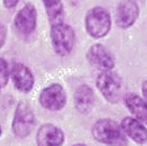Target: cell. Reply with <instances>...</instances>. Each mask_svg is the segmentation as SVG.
<instances>
[{
    "label": "cell",
    "instance_id": "cell-18",
    "mask_svg": "<svg viewBox=\"0 0 147 146\" xmlns=\"http://www.w3.org/2000/svg\"><path fill=\"white\" fill-rule=\"evenodd\" d=\"M18 1H20V0H3L4 7H5V8H8V9L15 8V7L18 4Z\"/></svg>",
    "mask_w": 147,
    "mask_h": 146
},
{
    "label": "cell",
    "instance_id": "cell-9",
    "mask_svg": "<svg viewBox=\"0 0 147 146\" xmlns=\"http://www.w3.org/2000/svg\"><path fill=\"white\" fill-rule=\"evenodd\" d=\"M87 59L92 66L98 67L100 70H113L116 66V59L108 52V49L101 43H95L88 49Z\"/></svg>",
    "mask_w": 147,
    "mask_h": 146
},
{
    "label": "cell",
    "instance_id": "cell-14",
    "mask_svg": "<svg viewBox=\"0 0 147 146\" xmlns=\"http://www.w3.org/2000/svg\"><path fill=\"white\" fill-rule=\"evenodd\" d=\"M123 103L134 119L147 124V103L143 100V97L135 94H125Z\"/></svg>",
    "mask_w": 147,
    "mask_h": 146
},
{
    "label": "cell",
    "instance_id": "cell-8",
    "mask_svg": "<svg viewBox=\"0 0 147 146\" xmlns=\"http://www.w3.org/2000/svg\"><path fill=\"white\" fill-rule=\"evenodd\" d=\"M139 16V7L133 0H122L116 8V25L121 29L133 26Z\"/></svg>",
    "mask_w": 147,
    "mask_h": 146
},
{
    "label": "cell",
    "instance_id": "cell-15",
    "mask_svg": "<svg viewBox=\"0 0 147 146\" xmlns=\"http://www.w3.org/2000/svg\"><path fill=\"white\" fill-rule=\"evenodd\" d=\"M43 5H45L46 13L49 17L50 22L57 24V22H62V18L64 16V7L62 0H42Z\"/></svg>",
    "mask_w": 147,
    "mask_h": 146
},
{
    "label": "cell",
    "instance_id": "cell-5",
    "mask_svg": "<svg viewBox=\"0 0 147 146\" xmlns=\"http://www.w3.org/2000/svg\"><path fill=\"white\" fill-rule=\"evenodd\" d=\"M36 124V116L30 107L25 103H18L12 120V132L16 137H28Z\"/></svg>",
    "mask_w": 147,
    "mask_h": 146
},
{
    "label": "cell",
    "instance_id": "cell-20",
    "mask_svg": "<svg viewBox=\"0 0 147 146\" xmlns=\"http://www.w3.org/2000/svg\"><path fill=\"white\" fill-rule=\"evenodd\" d=\"M72 146H87V145H86V143H80L79 142V143H75V145H72Z\"/></svg>",
    "mask_w": 147,
    "mask_h": 146
},
{
    "label": "cell",
    "instance_id": "cell-21",
    "mask_svg": "<svg viewBox=\"0 0 147 146\" xmlns=\"http://www.w3.org/2000/svg\"><path fill=\"white\" fill-rule=\"evenodd\" d=\"M0 137H1V126H0Z\"/></svg>",
    "mask_w": 147,
    "mask_h": 146
},
{
    "label": "cell",
    "instance_id": "cell-2",
    "mask_svg": "<svg viewBox=\"0 0 147 146\" xmlns=\"http://www.w3.org/2000/svg\"><path fill=\"white\" fill-rule=\"evenodd\" d=\"M96 87L112 104H117L125 96V87L121 76L113 70L101 71L96 78Z\"/></svg>",
    "mask_w": 147,
    "mask_h": 146
},
{
    "label": "cell",
    "instance_id": "cell-16",
    "mask_svg": "<svg viewBox=\"0 0 147 146\" xmlns=\"http://www.w3.org/2000/svg\"><path fill=\"white\" fill-rule=\"evenodd\" d=\"M9 78H11V70L4 58H0V87L7 86Z\"/></svg>",
    "mask_w": 147,
    "mask_h": 146
},
{
    "label": "cell",
    "instance_id": "cell-1",
    "mask_svg": "<svg viewBox=\"0 0 147 146\" xmlns=\"http://www.w3.org/2000/svg\"><path fill=\"white\" fill-rule=\"evenodd\" d=\"M92 137L107 146H127V137L121 125L112 119H100L92 126Z\"/></svg>",
    "mask_w": 147,
    "mask_h": 146
},
{
    "label": "cell",
    "instance_id": "cell-6",
    "mask_svg": "<svg viewBox=\"0 0 147 146\" xmlns=\"http://www.w3.org/2000/svg\"><path fill=\"white\" fill-rule=\"evenodd\" d=\"M38 101H40L42 108L51 111V112H57V111H61L66 107L67 95H66L63 86L59 83H53L41 91L40 96H38Z\"/></svg>",
    "mask_w": 147,
    "mask_h": 146
},
{
    "label": "cell",
    "instance_id": "cell-19",
    "mask_svg": "<svg viewBox=\"0 0 147 146\" xmlns=\"http://www.w3.org/2000/svg\"><path fill=\"white\" fill-rule=\"evenodd\" d=\"M142 95H143V100L147 103V80L142 83Z\"/></svg>",
    "mask_w": 147,
    "mask_h": 146
},
{
    "label": "cell",
    "instance_id": "cell-7",
    "mask_svg": "<svg viewBox=\"0 0 147 146\" xmlns=\"http://www.w3.org/2000/svg\"><path fill=\"white\" fill-rule=\"evenodd\" d=\"M15 29L21 36H30L37 26V9L33 4H25L15 16Z\"/></svg>",
    "mask_w": 147,
    "mask_h": 146
},
{
    "label": "cell",
    "instance_id": "cell-10",
    "mask_svg": "<svg viewBox=\"0 0 147 146\" xmlns=\"http://www.w3.org/2000/svg\"><path fill=\"white\" fill-rule=\"evenodd\" d=\"M11 79H12L16 90L24 92V94L32 91L34 86L33 73L24 63H13V66L11 67Z\"/></svg>",
    "mask_w": 147,
    "mask_h": 146
},
{
    "label": "cell",
    "instance_id": "cell-12",
    "mask_svg": "<svg viewBox=\"0 0 147 146\" xmlns=\"http://www.w3.org/2000/svg\"><path fill=\"white\" fill-rule=\"evenodd\" d=\"M119 125L127 138H130L138 145L147 143V128L143 125V122L134 117H125Z\"/></svg>",
    "mask_w": 147,
    "mask_h": 146
},
{
    "label": "cell",
    "instance_id": "cell-13",
    "mask_svg": "<svg viewBox=\"0 0 147 146\" xmlns=\"http://www.w3.org/2000/svg\"><path fill=\"white\" fill-rule=\"evenodd\" d=\"M75 108L82 115H88L95 105V91L91 86L80 84L75 91Z\"/></svg>",
    "mask_w": 147,
    "mask_h": 146
},
{
    "label": "cell",
    "instance_id": "cell-3",
    "mask_svg": "<svg viewBox=\"0 0 147 146\" xmlns=\"http://www.w3.org/2000/svg\"><path fill=\"white\" fill-rule=\"evenodd\" d=\"M50 38L54 52L59 57H67L72 53L75 46V31L66 22H57L51 25Z\"/></svg>",
    "mask_w": 147,
    "mask_h": 146
},
{
    "label": "cell",
    "instance_id": "cell-4",
    "mask_svg": "<svg viewBox=\"0 0 147 146\" xmlns=\"http://www.w3.org/2000/svg\"><path fill=\"white\" fill-rule=\"evenodd\" d=\"M86 31L92 38H102L110 32L112 18L104 7H93L87 12L84 18Z\"/></svg>",
    "mask_w": 147,
    "mask_h": 146
},
{
    "label": "cell",
    "instance_id": "cell-22",
    "mask_svg": "<svg viewBox=\"0 0 147 146\" xmlns=\"http://www.w3.org/2000/svg\"><path fill=\"white\" fill-rule=\"evenodd\" d=\"M0 90H1V87H0Z\"/></svg>",
    "mask_w": 147,
    "mask_h": 146
},
{
    "label": "cell",
    "instance_id": "cell-17",
    "mask_svg": "<svg viewBox=\"0 0 147 146\" xmlns=\"http://www.w3.org/2000/svg\"><path fill=\"white\" fill-rule=\"evenodd\" d=\"M5 40H7V28H5L4 24L0 22V49L4 46Z\"/></svg>",
    "mask_w": 147,
    "mask_h": 146
},
{
    "label": "cell",
    "instance_id": "cell-11",
    "mask_svg": "<svg viewBox=\"0 0 147 146\" xmlns=\"http://www.w3.org/2000/svg\"><path fill=\"white\" fill-rule=\"evenodd\" d=\"M37 146H62L64 142V133L57 125L46 122L37 132Z\"/></svg>",
    "mask_w": 147,
    "mask_h": 146
}]
</instances>
